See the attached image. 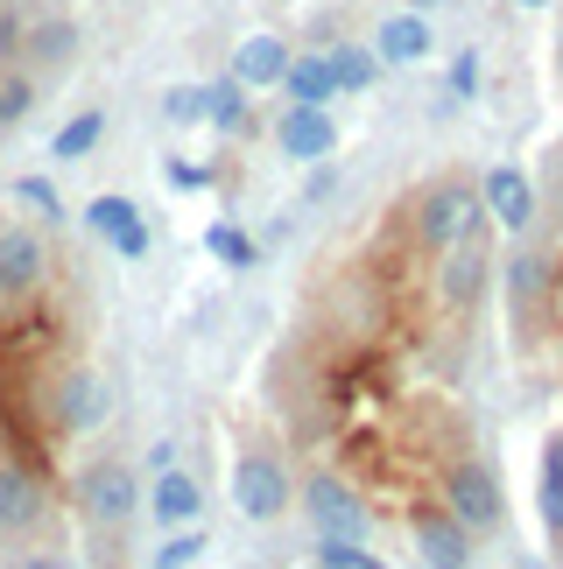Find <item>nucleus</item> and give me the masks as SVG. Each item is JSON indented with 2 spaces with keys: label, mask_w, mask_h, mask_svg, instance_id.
Wrapping results in <instances>:
<instances>
[{
  "label": "nucleus",
  "mask_w": 563,
  "mask_h": 569,
  "mask_svg": "<svg viewBox=\"0 0 563 569\" xmlns=\"http://www.w3.org/2000/svg\"><path fill=\"white\" fill-rule=\"evenodd\" d=\"M57 274V247L42 218H0V310H29Z\"/></svg>",
  "instance_id": "1"
},
{
  "label": "nucleus",
  "mask_w": 563,
  "mask_h": 569,
  "mask_svg": "<svg viewBox=\"0 0 563 569\" xmlns=\"http://www.w3.org/2000/svg\"><path fill=\"white\" fill-rule=\"evenodd\" d=\"M486 232H493V218H486L480 183H472V177H444V183H429L416 197V239L429 253L458 247V239H486Z\"/></svg>",
  "instance_id": "2"
},
{
  "label": "nucleus",
  "mask_w": 563,
  "mask_h": 569,
  "mask_svg": "<svg viewBox=\"0 0 563 569\" xmlns=\"http://www.w3.org/2000/svg\"><path fill=\"white\" fill-rule=\"evenodd\" d=\"M444 513L458 520L472 541L507 528V492H501V478H493L486 457H458V465L444 471Z\"/></svg>",
  "instance_id": "3"
},
{
  "label": "nucleus",
  "mask_w": 563,
  "mask_h": 569,
  "mask_svg": "<svg viewBox=\"0 0 563 569\" xmlns=\"http://www.w3.org/2000/svg\"><path fill=\"white\" fill-rule=\"evenodd\" d=\"M78 513L92 520V528L120 535L127 520L141 513V471L127 465V457H92V465L78 471Z\"/></svg>",
  "instance_id": "4"
},
{
  "label": "nucleus",
  "mask_w": 563,
  "mask_h": 569,
  "mask_svg": "<svg viewBox=\"0 0 563 569\" xmlns=\"http://www.w3.org/2000/svg\"><path fill=\"white\" fill-rule=\"evenodd\" d=\"M233 507H240V520H282L296 507L289 465L275 450H240V465H233Z\"/></svg>",
  "instance_id": "5"
},
{
  "label": "nucleus",
  "mask_w": 563,
  "mask_h": 569,
  "mask_svg": "<svg viewBox=\"0 0 563 569\" xmlns=\"http://www.w3.org/2000/svg\"><path fill=\"white\" fill-rule=\"evenodd\" d=\"M113 415V387H106L92 366H63L50 380V429L57 436H92Z\"/></svg>",
  "instance_id": "6"
},
{
  "label": "nucleus",
  "mask_w": 563,
  "mask_h": 569,
  "mask_svg": "<svg viewBox=\"0 0 563 569\" xmlns=\"http://www.w3.org/2000/svg\"><path fill=\"white\" fill-rule=\"evenodd\" d=\"M493 247L486 239H458V247H444V268H437V296H444V310L458 317V323H472L480 317V302H486V289H493Z\"/></svg>",
  "instance_id": "7"
},
{
  "label": "nucleus",
  "mask_w": 563,
  "mask_h": 569,
  "mask_svg": "<svg viewBox=\"0 0 563 569\" xmlns=\"http://www.w3.org/2000/svg\"><path fill=\"white\" fill-rule=\"evenodd\" d=\"M296 507L310 513V528H317V535H338V541H366V507H359V492L345 486V478H332V471L303 478V486H296Z\"/></svg>",
  "instance_id": "8"
},
{
  "label": "nucleus",
  "mask_w": 563,
  "mask_h": 569,
  "mask_svg": "<svg viewBox=\"0 0 563 569\" xmlns=\"http://www.w3.org/2000/svg\"><path fill=\"white\" fill-rule=\"evenodd\" d=\"M275 148H282V162H332L338 156L332 106H282L275 113Z\"/></svg>",
  "instance_id": "9"
},
{
  "label": "nucleus",
  "mask_w": 563,
  "mask_h": 569,
  "mask_svg": "<svg viewBox=\"0 0 563 569\" xmlns=\"http://www.w3.org/2000/svg\"><path fill=\"white\" fill-rule=\"evenodd\" d=\"M42 513H50V486H42V471L0 450V535H36Z\"/></svg>",
  "instance_id": "10"
},
{
  "label": "nucleus",
  "mask_w": 563,
  "mask_h": 569,
  "mask_svg": "<svg viewBox=\"0 0 563 569\" xmlns=\"http://www.w3.org/2000/svg\"><path fill=\"white\" fill-rule=\"evenodd\" d=\"M480 204H486V218L501 232H529L535 226V183H529V169L522 162H493L486 177H480Z\"/></svg>",
  "instance_id": "11"
},
{
  "label": "nucleus",
  "mask_w": 563,
  "mask_h": 569,
  "mask_svg": "<svg viewBox=\"0 0 563 569\" xmlns=\"http://www.w3.org/2000/svg\"><path fill=\"white\" fill-rule=\"evenodd\" d=\"M85 226H92L120 260H148V239H156V232H148V218H141V204H135V197H120V190L92 197V204H85Z\"/></svg>",
  "instance_id": "12"
},
{
  "label": "nucleus",
  "mask_w": 563,
  "mask_h": 569,
  "mask_svg": "<svg viewBox=\"0 0 563 569\" xmlns=\"http://www.w3.org/2000/svg\"><path fill=\"white\" fill-rule=\"evenodd\" d=\"M141 507H148V520H156L162 535H169V528H198V520H205V486H198L190 471H177V465H169V471H156V478H148Z\"/></svg>",
  "instance_id": "13"
},
{
  "label": "nucleus",
  "mask_w": 563,
  "mask_h": 569,
  "mask_svg": "<svg viewBox=\"0 0 563 569\" xmlns=\"http://www.w3.org/2000/svg\"><path fill=\"white\" fill-rule=\"evenodd\" d=\"M381 63H395V71H408V63H423L429 50H437V29H429V14H416V8H395L374 29V42H366Z\"/></svg>",
  "instance_id": "14"
},
{
  "label": "nucleus",
  "mask_w": 563,
  "mask_h": 569,
  "mask_svg": "<svg viewBox=\"0 0 563 569\" xmlns=\"http://www.w3.org/2000/svg\"><path fill=\"white\" fill-rule=\"evenodd\" d=\"M416 556L429 569H465L472 562V535L444 507H416Z\"/></svg>",
  "instance_id": "15"
},
{
  "label": "nucleus",
  "mask_w": 563,
  "mask_h": 569,
  "mask_svg": "<svg viewBox=\"0 0 563 569\" xmlns=\"http://www.w3.org/2000/svg\"><path fill=\"white\" fill-rule=\"evenodd\" d=\"M282 106H332L338 84H332V57L324 50H289V71H282Z\"/></svg>",
  "instance_id": "16"
},
{
  "label": "nucleus",
  "mask_w": 563,
  "mask_h": 569,
  "mask_svg": "<svg viewBox=\"0 0 563 569\" xmlns=\"http://www.w3.org/2000/svg\"><path fill=\"white\" fill-rule=\"evenodd\" d=\"M501 281H507L514 323H522V331H535V310H543V296H550V260H543V253H514Z\"/></svg>",
  "instance_id": "17"
},
{
  "label": "nucleus",
  "mask_w": 563,
  "mask_h": 569,
  "mask_svg": "<svg viewBox=\"0 0 563 569\" xmlns=\"http://www.w3.org/2000/svg\"><path fill=\"white\" fill-rule=\"evenodd\" d=\"M282 71H289V42L282 36H247L240 50H233V78H240L247 92H275Z\"/></svg>",
  "instance_id": "18"
},
{
  "label": "nucleus",
  "mask_w": 563,
  "mask_h": 569,
  "mask_svg": "<svg viewBox=\"0 0 563 569\" xmlns=\"http://www.w3.org/2000/svg\"><path fill=\"white\" fill-rule=\"evenodd\" d=\"M205 120L219 127V134H247V127H254V92H247L233 71L211 78V84H205Z\"/></svg>",
  "instance_id": "19"
},
{
  "label": "nucleus",
  "mask_w": 563,
  "mask_h": 569,
  "mask_svg": "<svg viewBox=\"0 0 563 569\" xmlns=\"http://www.w3.org/2000/svg\"><path fill=\"white\" fill-rule=\"evenodd\" d=\"M78 57V21L71 14H29V71L36 63H71Z\"/></svg>",
  "instance_id": "20"
},
{
  "label": "nucleus",
  "mask_w": 563,
  "mask_h": 569,
  "mask_svg": "<svg viewBox=\"0 0 563 569\" xmlns=\"http://www.w3.org/2000/svg\"><path fill=\"white\" fill-rule=\"evenodd\" d=\"M535 507H543V535L563 549V429L543 443V478H535Z\"/></svg>",
  "instance_id": "21"
},
{
  "label": "nucleus",
  "mask_w": 563,
  "mask_h": 569,
  "mask_svg": "<svg viewBox=\"0 0 563 569\" xmlns=\"http://www.w3.org/2000/svg\"><path fill=\"white\" fill-rule=\"evenodd\" d=\"M324 57H332L338 99H359V92H374V84H381V57L366 50V42H338V50H324Z\"/></svg>",
  "instance_id": "22"
},
{
  "label": "nucleus",
  "mask_w": 563,
  "mask_h": 569,
  "mask_svg": "<svg viewBox=\"0 0 563 569\" xmlns=\"http://www.w3.org/2000/svg\"><path fill=\"white\" fill-rule=\"evenodd\" d=\"M99 141H106V113H99V106H85V113H71V120L57 127V141H50V162H85Z\"/></svg>",
  "instance_id": "23"
},
{
  "label": "nucleus",
  "mask_w": 563,
  "mask_h": 569,
  "mask_svg": "<svg viewBox=\"0 0 563 569\" xmlns=\"http://www.w3.org/2000/svg\"><path fill=\"white\" fill-rule=\"evenodd\" d=\"M36 92H42V84H36L29 63H8V71H0V134L36 113Z\"/></svg>",
  "instance_id": "24"
},
{
  "label": "nucleus",
  "mask_w": 563,
  "mask_h": 569,
  "mask_svg": "<svg viewBox=\"0 0 563 569\" xmlns=\"http://www.w3.org/2000/svg\"><path fill=\"white\" fill-rule=\"evenodd\" d=\"M205 253H211V260H226L233 274H247L254 260H261V247H254L240 226H211V232H205Z\"/></svg>",
  "instance_id": "25"
},
{
  "label": "nucleus",
  "mask_w": 563,
  "mask_h": 569,
  "mask_svg": "<svg viewBox=\"0 0 563 569\" xmlns=\"http://www.w3.org/2000/svg\"><path fill=\"white\" fill-rule=\"evenodd\" d=\"M310 556H317V569H387L366 541H338V535H317Z\"/></svg>",
  "instance_id": "26"
},
{
  "label": "nucleus",
  "mask_w": 563,
  "mask_h": 569,
  "mask_svg": "<svg viewBox=\"0 0 563 569\" xmlns=\"http://www.w3.org/2000/svg\"><path fill=\"white\" fill-rule=\"evenodd\" d=\"M198 556H205V528H169L162 549L148 556V569H190Z\"/></svg>",
  "instance_id": "27"
},
{
  "label": "nucleus",
  "mask_w": 563,
  "mask_h": 569,
  "mask_svg": "<svg viewBox=\"0 0 563 569\" xmlns=\"http://www.w3.org/2000/svg\"><path fill=\"white\" fill-rule=\"evenodd\" d=\"M480 84H486V63H480V50H451V71H444V92L458 99V106H472L480 99Z\"/></svg>",
  "instance_id": "28"
},
{
  "label": "nucleus",
  "mask_w": 563,
  "mask_h": 569,
  "mask_svg": "<svg viewBox=\"0 0 563 569\" xmlns=\"http://www.w3.org/2000/svg\"><path fill=\"white\" fill-rule=\"evenodd\" d=\"M162 120L169 127H198L205 120V84H169V92H162Z\"/></svg>",
  "instance_id": "29"
},
{
  "label": "nucleus",
  "mask_w": 563,
  "mask_h": 569,
  "mask_svg": "<svg viewBox=\"0 0 563 569\" xmlns=\"http://www.w3.org/2000/svg\"><path fill=\"white\" fill-rule=\"evenodd\" d=\"M14 197H21L29 211H42V226H63V197L42 183V177H21V183H14Z\"/></svg>",
  "instance_id": "30"
},
{
  "label": "nucleus",
  "mask_w": 563,
  "mask_h": 569,
  "mask_svg": "<svg viewBox=\"0 0 563 569\" xmlns=\"http://www.w3.org/2000/svg\"><path fill=\"white\" fill-rule=\"evenodd\" d=\"M162 177L177 183V190H211V169H205V162H190V156H169V162H162Z\"/></svg>",
  "instance_id": "31"
},
{
  "label": "nucleus",
  "mask_w": 563,
  "mask_h": 569,
  "mask_svg": "<svg viewBox=\"0 0 563 569\" xmlns=\"http://www.w3.org/2000/svg\"><path fill=\"white\" fill-rule=\"evenodd\" d=\"M550 63H556V84H563V21H556V57Z\"/></svg>",
  "instance_id": "32"
},
{
  "label": "nucleus",
  "mask_w": 563,
  "mask_h": 569,
  "mask_svg": "<svg viewBox=\"0 0 563 569\" xmlns=\"http://www.w3.org/2000/svg\"><path fill=\"white\" fill-rule=\"evenodd\" d=\"M402 8H416V14H429V8H444V0H402Z\"/></svg>",
  "instance_id": "33"
},
{
  "label": "nucleus",
  "mask_w": 563,
  "mask_h": 569,
  "mask_svg": "<svg viewBox=\"0 0 563 569\" xmlns=\"http://www.w3.org/2000/svg\"><path fill=\"white\" fill-rule=\"evenodd\" d=\"M514 8H556V0H514Z\"/></svg>",
  "instance_id": "34"
},
{
  "label": "nucleus",
  "mask_w": 563,
  "mask_h": 569,
  "mask_svg": "<svg viewBox=\"0 0 563 569\" xmlns=\"http://www.w3.org/2000/svg\"><path fill=\"white\" fill-rule=\"evenodd\" d=\"M0 8H36V0H0Z\"/></svg>",
  "instance_id": "35"
},
{
  "label": "nucleus",
  "mask_w": 563,
  "mask_h": 569,
  "mask_svg": "<svg viewBox=\"0 0 563 569\" xmlns=\"http://www.w3.org/2000/svg\"><path fill=\"white\" fill-rule=\"evenodd\" d=\"M522 569H543V562H535V556H522Z\"/></svg>",
  "instance_id": "36"
}]
</instances>
